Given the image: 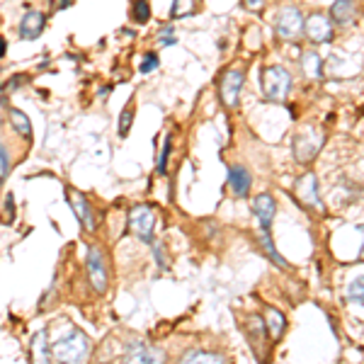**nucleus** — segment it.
Here are the masks:
<instances>
[{
  "mask_svg": "<svg viewBox=\"0 0 364 364\" xmlns=\"http://www.w3.org/2000/svg\"><path fill=\"white\" fill-rule=\"evenodd\" d=\"M87 357H90V340L78 328H70L66 336L51 343V360L56 364H85Z\"/></svg>",
  "mask_w": 364,
  "mask_h": 364,
  "instance_id": "obj_1",
  "label": "nucleus"
},
{
  "mask_svg": "<svg viewBox=\"0 0 364 364\" xmlns=\"http://www.w3.org/2000/svg\"><path fill=\"white\" fill-rule=\"evenodd\" d=\"M127 224L132 236H136L141 243H154L156 240V224H158V214L154 207L149 204H134L129 209Z\"/></svg>",
  "mask_w": 364,
  "mask_h": 364,
  "instance_id": "obj_2",
  "label": "nucleus"
},
{
  "mask_svg": "<svg viewBox=\"0 0 364 364\" xmlns=\"http://www.w3.org/2000/svg\"><path fill=\"white\" fill-rule=\"evenodd\" d=\"M85 272H87V282L90 287L97 291V294H105L109 287V267H107V257H105V250L100 245L92 243L87 248L85 255Z\"/></svg>",
  "mask_w": 364,
  "mask_h": 364,
  "instance_id": "obj_3",
  "label": "nucleus"
},
{
  "mask_svg": "<svg viewBox=\"0 0 364 364\" xmlns=\"http://www.w3.org/2000/svg\"><path fill=\"white\" fill-rule=\"evenodd\" d=\"M291 90V73L282 66H267L262 70V92L269 102H284Z\"/></svg>",
  "mask_w": 364,
  "mask_h": 364,
  "instance_id": "obj_4",
  "label": "nucleus"
},
{
  "mask_svg": "<svg viewBox=\"0 0 364 364\" xmlns=\"http://www.w3.org/2000/svg\"><path fill=\"white\" fill-rule=\"evenodd\" d=\"M66 199H68L70 209H73L75 219H78L80 228H83L85 233H95L100 221H97V214H95V209H92V204L87 202V197L83 192H75V190H70V187H66Z\"/></svg>",
  "mask_w": 364,
  "mask_h": 364,
  "instance_id": "obj_5",
  "label": "nucleus"
},
{
  "mask_svg": "<svg viewBox=\"0 0 364 364\" xmlns=\"http://www.w3.org/2000/svg\"><path fill=\"white\" fill-rule=\"evenodd\" d=\"M243 80H245V73L243 68L233 66L228 68L224 73L219 83V97H221V105L226 109H236L238 102H240V90H243Z\"/></svg>",
  "mask_w": 364,
  "mask_h": 364,
  "instance_id": "obj_6",
  "label": "nucleus"
},
{
  "mask_svg": "<svg viewBox=\"0 0 364 364\" xmlns=\"http://www.w3.org/2000/svg\"><path fill=\"white\" fill-rule=\"evenodd\" d=\"M166 352L156 345H146V343H132L122 357V364H166Z\"/></svg>",
  "mask_w": 364,
  "mask_h": 364,
  "instance_id": "obj_7",
  "label": "nucleus"
},
{
  "mask_svg": "<svg viewBox=\"0 0 364 364\" xmlns=\"http://www.w3.org/2000/svg\"><path fill=\"white\" fill-rule=\"evenodd\" d=\"M321 146H323V134H318L316 129H306V132L299 134L294 139V158L299 163H309L311 158H316Z\"/></svg>",
  "mask_w": 364,
  "mask_h": 364,
  "instance_id": "obj_8",
  "label": "nucleus"
},
{
  "mask_svg": "<svg viewBox=\"0 0 364 364\" xmlns=\"http://www.w3.org/2000/svg\"><path fill=\"white\" fill-rule=\"evenodd\" d=\"M44 27H46V15L39 13V10H27L22 15L20 25H17V37L25 39V42H34V39L42 37Z\"/></svg>",
  "mask_w": 364,
  "mask_h": 364,
  "instance_id": "obj_9",
  "label": "nucleus"
},
{
  "mask_svg": "<svg viewBox=\"0 0 364 364\" xmlns=\"http://www.w3.org/2000/svg\"><path fill=\"white\" fill-rule=\"evenodd\" d=\"M304 32V17L299 8H284L277 17V34L282 39H296Z\"/></svg>",
  "mask_w": 364,
  "mask_h": 364,
  "instance_id": "obj_10",
  "label": "nucleus"
},
{
  "mask_svg": "<svg viewBox=\"0 0 364 364\" xmlns=\"http://www.w3.org/2000/svg\"><path fill=\"white\" fill-rule=\"evenodd\" d=\"M294 195L304 207H316V209H323L321 204V195H318V182H316V175L314 173H306L304 178H299L296 187H294Z\"/></svg>",
  "mask_w": 364,
  "mask_h": 364,
  "instance_id": "obj_11",
  "label": "nucleus"
},
{
  "mask_svg": "<svg viewBox=\"0 0 364 364\" xmlns=\"http://www.w3.org/2000/svg\"><path fill=\"white\" fill-rule=\"evenodd\" d=\"M252 211H255L262 231H269V228H272L274 211H277V202H274V197L269 195V192H262V195H257L252 199Z\"/></svg>",
  "mask_w": 364,
  "mask_h": 364,
  "instance_id": "obj_12",
  "label": "nucleus"
},
{
  "mask_svg": "<svg viewBox=\"0 0 364 364\" xmlns=\"http://www.w3.org/2000/svg\"><path fill=\"white\" fill-rule=\"evenodd\" d=\"M304 29H306V34L311 37V42H331L333 37V27H331V20H328L326 15H311L306 20V25H304Z\"/></svg>",
  "mask_w": 364,
  "mask_h": 364,
  "instance_id": "obj_13",
  "label": "nucleus"
},
{
  "mask_svg": "<svg viewBox=\"0 0 364 364\" xmlns=\"http://www.w3.org/2000/svg\"><path fill=\"white\" fill-rule=\"evenodd\" d=\"M250 185H252V178L243 166L228 168V190L233 192V197H248Z\"/></svg>",
  "mask_w": 364,
  "mask_h": 364,
  "instance_id": "obj_14",
  "label": "nucleus"
},
{
  "mask_svg": "<svg viewBox=\"0 0 364 364\" xmlns=\"http://www.w3.org/2000/svg\"><path fill=\"white\" fill-rule=\"evenodd\" d=\"M51 345L46 340V331L34 333L32 338V364H51Z\"/></svg>",
  "mask_w": 364,
  "mask_h": 364,
  "instance_id": "obj_15",
  "label": "nucleus"
},
{
  "mask_svg": "<svg viewBox=\"0 0 364 364\" xmlns=\"http://www.w3.org/2000/svg\"><path fill=\"white\" fill-rule=\"evenodd\" d=\"M8 119H10V127L17 136H22L25 141L32 139V124H29V117L17 107H8Z\"/></svg>",
  "mask_w": 364,
  "mask_h": 364,
  "instance_id": "obj_16",
  "label": "nucleus"
},
{
  "mask_svg": "<svg viewBox=\"0 0 364 364\" xmlns=\"http://www.w3.org/2000/svg\"><path fill=\"white\" fill-rule=\"evenodd\" d=\"M265 328H267V336L272 340L282 338V333H284V328H287V318L282 316V311L272 309V306L265 311Z\"/></svg>",
  "mask_w": 364,
  "mask_h": 364,
  "instance_id": "obj_17",
  "label": "nucleus"
},
{
  "mask_svg": "<svg viewBox=\"0 0 364 364\" xmlns=\"http://www.w3.org/2000/svg\"><path fill=\"white\" fill-rule=\"evenodd\" d=\"M178 364H226V360L221 355H216V352L192 350V352H187Z\"/></svg>",
  "mask_w": 364,
  "mask_h": 364,
  "instance_id": "obj_18",
  "label": "nucleus"
},
{
  "mask_svg": "<svg viewBox=\"0 0 364 364\" xmlns=\"http://www.w3.org/2000/svg\"><path fill=\"white\" fill-rule=\"evenodd\" d=\"M331 15L336 22H348L355 15V0H336L331 8Z\"/></svg>",
  "mask_w": 364,
  "mask_h": 364,
  "instance_id": "obj_19",
  "label": "nucleus"
},
{
  "mask_svg": "<svg viewBox=\"0 0 364 364\" xmlns=\"http://www.w3.org/2000/svg\"><path fill=\"white\" fill-rule=\"evenodd\" d=\"M260 245H262V248H265L267 257L274 262V265H277V267H287L284 257H282L279 252H277V248H274V243H272V236H269V231H262V233H260Z\"/></svg>",
  "mask_w": 364,
  "mask_h": 364,
  "instance_id": "obj_20",
  "label": "nucleus"
},
{
  "mask_svg": "<svg viewBox=\"0 0 364 364\" xmlns=\"http://www.w3.org/2000/svg\"><path fill=\"white\" fill-rule=\"evenodd\" d=\"M132 20L136 25H146L151 20V3L149 0H134L132 3Z\"/></svg>",
  "mask_w": 364,
  "mask_h": 364,
  "instance_id": "obj_21",
  "label": "nucleus"
},
{
  "mask_svg": "<svg viewBox=\"0 0 364 364\" xmlns=\"http://www.w3.org/2000/svg\"><path fill=\"white\" fill-rule=\"evenodd\" d=\"M304 70H306V75H311V78H318L321 75V58L316 51H306L304 54Z\"/></svg>",
  "mask_w": 364,
  "mask_h": 364,
  "instance_id": "obj_22",
  "label": "nucleus"
},
{
  "mask_svg": "<svg viewBox=\"0 0 364 364\" xmlns=\"http://www.w3.org/2000/svg\"><path fill=\"white\" fill-rule=\"evenodd\" d=\"M170 151H173V136H166L163 141V149H161V156H158V166H156V173L158 175H166V168H168V158H170Z\"/></svg>",
  "mask_w": 364,
  "mask_h": 364,
  "instance_id": "obj_23",
  "label": "nucleus"
},
{
  "mask_svg": "<svg viewBox=\"0 0 364 364\" xmlns=\"http://www.w3.org/2000/svg\"><path fill=\"white\" fill-rule=\"evenodd\" d=\"M348 299L355 304H364V277H357L352 282L350 289H348Z\"/></svg>",
  "mask_w": 364,
  "mask_h": 364,
  "instance_id": "obj_24",
  "label": "nucleus"
},
{
  "mask_svg": "<svg viewBox=\"0 0 364 364\" xmlns=\"http://www.w3.org/2000/svg\"><path fill=\"white\" fill-rule=\"evenodd\" d=\"M10 151H8V146L0 141V180H5L10 175Z\"/></svg>",
  "mask_w": 364,
  "mask_h": 364,
  "instance_id": "obj_25",
  "label": "nucleus"
},
{
  "mask_svg": "<svg viewBox=\"0 0 364 364\" xmlns=\"http://www.w3.org/2000/svg\"><path fill=\"white\" fill-rule=\"evenodd\" d=\"M132 122H134V107H127L124 112L119 114V129H117L122 139H124L127 134H129V129H132Z\"/></svg>",
  "mask_w": 364,
  "mask_h": 364,
  "instance_id": "obj_26",
  "label": "nucleus"
},
{
  "mask_svg": "<svg viewBox=\"0 0 364 364\" xmlns=\"http://www.w3.org/2000/svg\"><path fill=\"white\" fill-rule=\"evenodd\" d=\"M158 63H161V58L156 56V51H149V54L144 56V61H141L139 70H141V73H151V70L158 68Z\"/></svg>",
  "mask_w": 364,
  "mask_h": 364,
  "instance_id": "obj_27",
  "label": "nucleus"
},
{
  "mask_svg": "<svg viewBox=\"0 0 364 364\" xmlns=\"http://www.w3.org/2000/svg\"><path fill=\"white\" fill-rule=\"evenodd\" d=\"M185 3H187V0H173V10H170V17H185V15H190L192 10H187Z\"/></svg>",
  "mask_w": 364,
  "mask_h": 364,
  "instance_id": "obj_28",
  "label": "nucleus"
},
{
  "mask_svg": "<svg viewBox=\"0 0 364 364\" xmlns=\"http://www.w3.org/2000/svg\"><path fill=\"white\" fill-rule=\"evenodd\" d=\"M243 3H245V8H248V10H260L262 0H243Z\"/></svg>",
  "mask_w": 364,
  "mask_h": 364,
  "instance_id": "obj_29",
  "label": "nucleus"
},
{
  "mask_svg": "<svg viewBox=\"0 0 364 364\" xmlns=\"http://www.w3.org/2000/svg\"><path fill=\"white\" fill-rule=\"evenodd\" d=\"M158 42H161L163 46H173V44H178V39L175 37H158Z\"/></svg>",
  "mask_w": 364,
  "mask_h": 364,
  "instance_id": "obj_30",
  "label": "nucleus"
},
{
  "mask_svg": "<svg viewBox=\"0 0 364 364\" xmlns=\"http://www.w3.org/2000/svg\"><path fill=\"white\" fill-rule=\"evenodd\" d=\"M5 54H8V39L0 37V58H5Z\"/></svg>",
  "mask_w": 364,
  "mask_h": 364,
  "instance_id": "obj_31",
  "label": "nucleus"
},
{
  "mask_svg": "<svg viewBox=\"0 0 364 364\" xmlns=\"http://www.w3.org/2000/svg\"><path fill=\"white\" fill-rule=\"evenodd\" d=\"M360 231H364V226H360ZM362 255H364V245H362Z\"/></svg>",
  "mask_w": 364,
  "mask_h": 364,
  "instance_id": "obj_32",
  "label": "nucleus"
},
{
  "mask_svg": "<svg viewBox=\"0 0 364 364\" xmlns=\"http://www.w3.org/2000/svg\"><path fill=\"white\" fill-rule=\"evenodd\" d=\"M0 124H3V117H0Z\"/></svg>",
  "mask_w": 364,
  "mask_h": 364,
  "instance_id": "obj_33",
  "label": "nucleus"
}]
</instances>
